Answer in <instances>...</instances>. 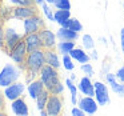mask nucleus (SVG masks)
I'll return each instance as SVG.
<instances>
[{
    "label": "nucleus",
    "mask_w": 124,
    "mask_h": 116,
    "mask_svg": "<svg viewBox=\"0 0 124 116\" xmlns=\"http://www.w3.org/2000/svg\"><path fill=\"white\" fill-rule=\"evenodd\" d=\"M40 7H41V11H43L44 17H46L47 20H49V22L55 23V11L52 9L51 4H48V3H46V1H44Z\"/></svg>",
    "instance_id": "obj_25"
},
{
    "label": "nucleus",
    "mask_w": 124,
    "mask_h": 116,
    "mask_svg": "<svg viewBox=\"0 0 124 116\" xmlns=\"http://www.w3.org/2000/svg\"><path fill=\"white\" fill-rule=\"evenodd\" d=\"M4 32H6V27L4 23L0 20V49H4Z\"/></svg>",
    "instance_id": "obj_34"
},
{
    "label": "nucleus",
    "mask_w": 124,
    "mask_h": 116,
    "mask_svg": "<svg viewBox=\"0 0 124 116\" xmlns=\"http://www.w3.org/2000/svg\"><path fill=\"white\" fill-rule=\"evenodd\" d=\"M22 25H23V31H24L25 35L27 33L39 32L41 28H44V20L41 17V15L38 14V15H33V16L23 20Z\"/></svg>",
    "instance_id": "obj_7"
},
{
    "label": "nucleus",
    "mask_w": 124,
    "mask_h": 116,
    "mask_svg": "<svg viewBox=\"0 0 124 116\" xmlns=\"http://www.w3.org/2000/svg\"><path fill=\"white\" fill-rule=\"evenodd\" d=\"M33 1H35L36 6H41V4H43L44 1H46V0H33Z\"/></svg>",
    "instance_id": "obj_40"
},
{
    "label": "nucleus",
    "mask_w": 124,
    "mask_h": 116,
    "mask_svg": "<svg viewBox=\"0 0 124 116\" xmlns=\"http://www.w3.org/2000/svg\"><path fill=\"white\" fill-rule=\"evenodd\" d=\"M25 91H27V85H25V83L19 81V80L3 88L4 96H6L7 100H9V101H12V100H16V99H19V97H22L23 95H24Z\"/></svg>",
    "instance_id": "obj_5"
},
{
    "label": "nucleus",
    "mask_w": 124,
    "mask_h": 116,
    "mask_svg": "<svg viewBox=\"0 0 124 116\" xmlns=\"http://www.w3.org/2000/svg\"><path fill=\"white\" fill-rule=\"evenodd\" d=\"M64 88H65V85L62 83V80H60V81H57L56 84H54L48 91L51 92L52 95H60V96H62L63 92H64Z\"/></svg>",
    "instance_id": "obj_31"
},
{
    "label": "nucleus",
    "mask_w": 124,
    "mask_h": 116,
    "mask_svg": "<svg viewBox=\"0 0 124 116\" xmlns=\"http://www.w3.org/2000/svg\"><path fill=\"white\" fill-rule=\"evenodd\" d=\"M49 96H51V92H49L48 89H44V92H41V93L38 96V99H36L35 101H36V108H38L39 111L46 109Z\"/></svg>",
    "instance_id": "obj_23"
},
{
    "label": "nucleus",
    "mask_w": 124,
    "mask_h": 116,
    "mask_svg": "<svg viewBox=\"0 0 124 116\" xmlns=\"http://www.w3.org/2000/svg\"><path fill=\"white\" fill-rule=\"evenodd\" d=\"M38 14H39V9L36 7V4H33V6H23V7H12V19L15 20H25Z\"/></svg>",
    "instance_id": "obj_9"
},
{
    "label": "nucleus",
    "mask_w": 124,
    "mask_h": 116,
    "mask_svg": "<svg viewBox=\"0 0 124 116\" xmlns=\"http://www.w3.org/2000/svg\"><path fill=\"white\" fill-rule=\"evenodd\" d=\"M63 107H64V101H63L62 96L60 95H52L49 96L48 103H47V112H48V116H57L62 113Z\"/></svg>",
    "instance_id": "obj_10"
},
{
    "label": "nucleus",
    "mask_w": 124,
    "mask_h": 116,
    "mask_svg": "<svg viewBox=\"0 0 124 116\" xmlns=\"http://www.w3.org/2000/svg\"><path fill=\"white\" fill-rule=\"evenodd\" d=\"M57 0H46V3L51 4V6H55V3H56Z\"/></svg>",
    "instance_id": "obj_41"
},
{
    "label": "nucleus",
    "mask_w": 124,
    "mask_h": 116,
    "mask_svg": "<svg viewBox=\"0 0 124 116\" xmlns=\"http://www.w3.org/2000/svg\"><path fill=\"white\" fill-rule=\"evenodd\" d=\"M44 89H47V88H46L43 81H41L40 79H33V80H31L27 85V93L32 100H36L39 95H40L41 92H44Z\"/></svg>",
    "instance_id": "obj_15"
},
{
    "label": "nucleus",
    "mask_w": 124,
    "mask_h": 116,
    "mask_svg": "<svg viewBox=\"0 0 124 116\" xmlns=\"http://www.w3.org/2000/svg\"><path fill=\"white\" fill-rule=\"evenodd\" d=\"M0 113H1V112H0Z\"/></svg>",
    "instance_id": "obj_45"
},
{
    "label": "nucleus",
    "mask_w": 124,
    "mask_h": 116,
    "mask_svg": "<svg viewBox=\"0 0 124 116\" xmlns=\"http://www.w3.org/2000/svg\"><path fill=\"white\" fill-rule=\"evenodd\" d=\"M56 36L57 40H71V41H76L79 38V32L72 31L71 28L67 27H60L56 31Z\"/></svg>",
    "instance_id": "obj_20"
},
{
    "label": "nucleus",
    "mask_w": 124,
    "mask_h": 116,
    "mask_svg": "<svg viewBox=\"0 0 124 116\" xmlns=\"http://www.w3.org/2000/svg\"><path fill=\"white\" fill-rule=\"evenodd\" d=\"M0 4H1V0H0Z\"/></svg>",
    "instance_id": "obj_43"
},
{
    "label": "nucleus",
    "mask_w": 124,
    "mask_h": 116,
    "mask_svg": "<svg viewBox=\"0 0 124 116\" xmlns=\"http://www.w3.org/2000/svg\"><path fill=\"white\" fill-rule=\"evenodd\" d=\"M39 35L41 38V41H43V46H44V49H51V48H55L57 44V36H56V32L48 30V28H41L39 31Z\"/></svg>",
    "instance_id": "obj_12"
},
{
    "label": "nucleus",
    "mask_w": 124,
    "mask_h": 116,
    "mask_svg": "<svg viewBox=\"0 0 124 116\" xmlns=\"http://www.w3.org/2000/svg\"><path fill=\"white\" fill-rule=\"evenodd\" d=\"M120 46H121V51H123V55H124V28L120 30Z\"/></svg>",
    "instance_id": "obj_38"
},
{
    "label": "nucleus",
    "mask_w": 124,
    "mask_h": 116,
    "mask_svg": "<svg viewBox=\"0 0 124 116\" xmlns=\"http://www.w3.org/2000/svg\"><path fill=\"white\" fill-rule=\"evenodd\" d=\"M3 3L8 4L11 7H23V6H33V0H1Z\"/></svg>",
    "instance_id": "obj_29"
},
{
    "label": "nucleus",
    "mask_w": 124,
    "mask_h": 116,
    "mask_svg": "<svg viewBox=\"0 0 124 116\" xmlns=\"http://www.w3.org/2000/svg\"><path fill=\"white\" fill-rule=\"evenodd\" d=\"M71 16V9H55V23H60L63 20L70 19Z\"/></svg>",
    "instance_id": "obj_26"
},
{
    "label": "nucleus",
    "mask_w": 124,
    "mask_h": 116,
    "mask_svg": "<svg viewBox=\"0 0 124 116\" xmlns=\"http://www.w3.org/2000/svg\"><path fill=\"white\" fill-rule=\"evenodd\" d=\"M105 80H107V83L109 84L111 89L116 95H119L120 97H124V83L117 80L115 73H107L105 75Z\"/></svg>",
    "instance_id": "obj_17"
},
{
    "label": "nucleus",
    "mask_w": 124,
    "mask_h": 116,
    "mask_svg": "<svg viewBox=\"0 0 124 116\" xmlns=\"http://www.w3.org/2000/svg\"><path fill=\"white\" fill-rule=\"evenodd\" d=\"M71 115H72V116H84V115H85V112H84L79 105H73V108L71 109Z\"/></svg>",
    "instance_id": "obj_35"
},
{
    "label": "nucleus",
    "mask_w": 124,
    "mask_h": 116,
    "mask_svg": "<svg viewBox=\"0 0 124 116\" xmlns=\"http://www.w3.org/2000/svg\"><path fill=\"white\" fill-rule=\"evenodd\" d=\"M78 105L85 112V115H93L97 112L99 108V103L96 101L95 96H85V95L79 99Z\"/></svg>",
    "instance_id": "obj_11"
},
{
    "label": "nucleus",
    "mask_w": 124,
    "mask_h": 116,
    "mask_svg": "<svg viewBox=\"0 0 124 116\" xmlns=\"http://www.w3.org/2000/svg\"><path fill=\"white\" fill-rule=\"evenodd\" d=\"M89 56H91L92 60H97V57H99V55H97V51L96 49H91V54H89Z\"/></svg>",
    "instance_id": "obj_39"
},
{
    "label": "nucleus",
    "mask_w": 124,
    "mask_h": 116,
    "mask_svg": "<svg viewBox=\"0 0 124 116\" xmlns=\"http://www.w3.org/2000/svg\"><path fill=\"white\" fill-rule=\"evenodd\" d=\"M54 7L57 9H71V1L70 0H57Z\"/></svg>",
    "instance_id": "obj_33"
},
{
    "label": "nucleus",
    "mask_w": 124,
    "mask_h": 116,
    "mask_svg": "<svg viewBox=\"0 0 124 116\" xmlns=\"http://www.w3.org/2000/svg\"><path fill=\"white\" fill-rule=\"evenodd\" d=\"M39 79L44 83L47 89H49L54 84H56L57 81H60V73H59V70L51 67V65L46 64L43 68L40 70L39 72Z\"/></svg>",
    "instance_id": "obj_3"
},
{
    "label": "nucleus",
    "mask_w": 124,
    "mask_h": 116,
    "mask_svg": "<svg viewBox=\"0 0 124 116\" xmlns=\"http://www.w3.org/2000/svg\"><path fill=\"white\" fill-rule=\"evenodd\" d=\"M65 85H67V88L70 89V93H71V103H72V105H78V92H79V88L78 85H75V81L71 80V77H67L65 79Z\"/></svg>",
    "instance_id": "obj_22"
},
{
    "label": "nucleus",
    "mask_w": 124,
    "mask_h": 116,
    "mask_svg": "<svg viewBox=\"0 0 124 116\" xmlns=\"http://www.w3.org/2000/svg\"><path fill=\"white\" fill-rule=\"evenodd\" d=\"M116 77H117L119 81H121V83H124V65L123 67H120L117 71H116Z\"/></svg>",
    "instance_id": "obj_36"
},
{
    "label": "nucleus",
    "mask_w": 124,
    "mask_h": 116,
    "mask_svg": "<svg viewBox=\"0 0 124 116\" xmlns=\"http://www.w3.org/2000/svg\"><path fill=\"white\" fill-rule=\"evenodd\" d=\"M71 80H73V81L76 80V75H75V73H72V75H71Z\"/></svg>",
    "instance_id": "obj_42"
},
{
    "label": "nucleus",
    "mask_w": 124,
    "mask_h": 116,
    "mask_svg": "<svg viewBox=\"0 0 124 116\" xmlns=\"http://www.w3.org/2000/svg\"><path fill=\"white\" fill-rule=\"evenodd\" d=\"M75 47H76L75 41H71V40H59V41H57V44H56V47H55V49H56L60 55H67V54H70V52L75 48Z\"/></svg>",
    "instance_id": "obj_21"
},
{
    "label": "nucleus",
    "mask_w": 124,
    "mask_h": 116,
    "mask_svg": "<svg viewBox=\"0 0 124 116\" xmlns=\"http://www.w3.org/2000/svg\"><path fill=\"white\" fill-rule=\"evenodd\" d=\"M7 54L11 57L12 62L16 63V64H23V63H25V59H27V55H28V49H27V46H25L24 39L20 40L19 43H17L12 49H9Z\"/></svg>",
    "instance_id": "obj_6"
},
{
    "label": "nucleus",
    "mask_w": 124,
    "mask_h": 116,
    "mask_svg": "<svg viewBox=\"0 0 124 116\" xmlns=\"http://www.w3.org/2000/svg\"><path fill=\"white\" fill-rule=\"evenodd\" d=\"M25 33H20L15 27H6V32H4V51L8 52L12 49L20 40L24 39Z\"/></svg>",
    "instance_id": "obj_4"
},
{
    "label": "nucleus",
    "mask_w": 124,
    "mask_h": 116,
    "mask_svg": "<svg viewBox=\"0 0 124 116\" xmlns=\"http://www.w3.org/2000/svg\"><path fill=\"white\" fill-rule=\"evenodd\" d=\"M24 64H25V72L28 75H32V77L39 75L40 70L47 64L46 63V49L41 48V49L28 52Z\"/></svg>",
    "instance_id": "obj_1"
},
{
    "label": "nucleus",
    "mask_w": 124,
    "mask_h": 116,
    "mask_svg": "<svg viewBox=\"0 0 124 116\" xmlns=\"http://www.w3.org/2000/svg\"><path fill=\"white\" fill-rule=\"evenodd\" d=\"M11 111L16 116H28L30 115V108H28V104L23 96L11 101Z\"/></svg>",
    "instance_id": "obj_16"
},
{
    "label": "nucleus",
    "mask_w": 124,
    "mask_h": 116,
    "mask_svg": "<svg viewBox=\"0 0 124 116\" xmlns=\"http://www.w3.org/2000/svg\"><path fill=\"white\" fill-rule=\"evenodd\" d=\"M80 70H81V72L84 73V75H87V76H89V77H92V76L95 75V71H93V67H92V64L91 63H84V64H81L80 65Z\"/></svg>",
    "instance_id": "obj_32"
},
{
    "label": "nucleus",
    "mask_w": 124,
    "mask_h": 116,
    "mask_svg": "<svg viewBox=\"0 0 124 116\" xmlns=\"http://www.w3.org/2000/svg\"><path fill=\"white\" fill-rule=\"evenodd\" d=\"M78 88L79 92L81 95H85V96H95V84L91 80V77L87 75H84L83 77L79 80L78 83Z\"/></svg>",
    "instance_id": "obj_14"
},
{
    "label": "nucleus",
    "mask_w": 124,
    "mask_h": 116,
    "mask_svg": "<svg viewBox=\"0 0 124 116\" xmlns=\"http://www.w3.org/2000/svg\"><path fill=\"white\" fill-rule=\"evenodd\" d=\"M68 28H71L72 31H76V32L80 33L83 31V24L80 23V20H78L76 17H70V24H68Z\"/></svg>",
    "instance_id": "obj_30"
},
{
    "label": "nucleus",
    "mask_w": 124,
    "mask_h": 116,
    "mask_svg": "<svg viewBox=\"0 0 124 116\" xmlns=\"http://www.w3.org/2000/svg\"><path fill=\"white\" fill-rule=\"evenodd\" d=\"M81 44H83V48L87 51H91L95 48V40L89 33H85V35L81 36Z\"/></svg>",
    "instance_id": "obj_28"
},
{
    "label": "nucleus",
    "mask_w": 124,
    "mask_h": 116,
    "mask_svg": "<svg viewBox=\"0 0 124 116\" xmlns=\"http://www.w3.org/2000/svg\"><path fill=\"white\" fill-rule=\"evenodd\" d=\"M20 76H22V70L16 63L15 64H12V63L6 64L0 70V88H4V87L17 81Z\"/></svg>",
    "instance_id": "obj_2"
},
{
    "label": "nucleus",
    "mask_w": 124,
    "mask_h": 116,
    "mask_svg": "<svg viewBox=\"0 0 124 116\" xmlns=\"http://www.w3.org/2000/svg\"><path fill=\"white\" fill-rule=\"evenodd\" d=\"M93 84H95V99H96V101L99 103L100 107L108 105L111 99H109V91H108L107 84H104L100 80L93 81Z\"/></svg>",
    "instance_id": "obj_8"
},
{
    "label": "nucleus",
    "mask_w": 124,
    "mask_h": 116,
    "mask_svg": "<svg viewBox=\"0 0 124 116\" xmlns=\"http://www.w3.org/2000/svg\"><path fill=\"white\" fill-rule=\"evenodd\" d=\"M11 19H12V7L1 1V4H0V20L6 23Z\"/></svg>",
    "instance_id": "obj_24"
},
{
    "label": "nucleus",
    "mask_w": 124,
    "mask_h": 116,
    "mask_svg": "<svg viewBox=\"0 0 124 116\" xmlns=\"http://www.w3.org/2000/svg\"><path fill=\"white\" fill-rule=\"evenodd\" d=\"M46 63L51 67L59 70L62 67V59H60V54L56 51L55 48H51V49H46Z\"/></svg>",
    "instance_id": "obj_18"
},
{
    "label": "nucleus",
    "mask_w": 124,
    "mask_h": 116,
    "mask_svg": "<svg viewBox=\"0 0 124 116\" xmlns=\"http://www.w3.org/2000/svg\"><path fill=\"white\" fill-rule=\"evenodd\" d=\"M73 62H75V60L71 57L70 54L62 55V64H63V67H64L65 71H73L75 70V63Z\"/></svg>",
    "instance_id": "obj_27"
},
{
    "label": "nucleus",
    "mask_w": 124,
    "mask_h": 116,
    "mask_svg": "<svg viewBox=\"0 0 124 116\" xmlns=\"http://www.w3.org/2000/svg\"><path fill=\"white\" fill-rule=\"evenodd\" d=\"M71 57L75 60L76 63H80V64H84V63H88L91 60V56L87 52V49L84 48H79V47H75L72 51L70 52Z\"/></svg>",
    "instance_id": "obj_19"
},
{
    "label": "nucleus",
    "mask_w": 124,
    "mask_h": 116,
    "mask_svg": "<svg viewBox=\"0 0 124 116\" xmlns=\"http://www.w3.org/2000/svg\"><path fill=\"white\" fill-rule=\"evenodd\" d=\"M6 99L7 97L4 96V92L0 91V112H3L4 108H6Z\"/></svg>",
    "instance_id": "obj_37"
},
{
    "label": "nucleus",
    "mask_w": 124,
    "mask_h": 116,
    "mask_svg": "<svg viewBox=\"0 0 124 116\" xmlns=\"http://www.w3.org/2000/svg\"><path fill=\"white\" fill-rule=\"evenodd\" d=\"M123 7H124V4H123Z\"/></svg>",
    "instance_id": "obj_44"
},
{
    "label": "nucleus",
    "mask_w": 124,
    "mask_h": 116,
    "mask_svg": "<svg viewBox=\"0 0 124 116\" xmlns=\"http://www.w3.org/2000/svg\"><path fill=\"white\" fill-rule=\"evenodd\" d=\"M24 41H25V46H27L28 52H32V51H36V49L44 48L43 41H41V38H40V35H39V32L24 35Z\"/></svg>",
    "instance_id": "obj_13"
}]
</instances>
